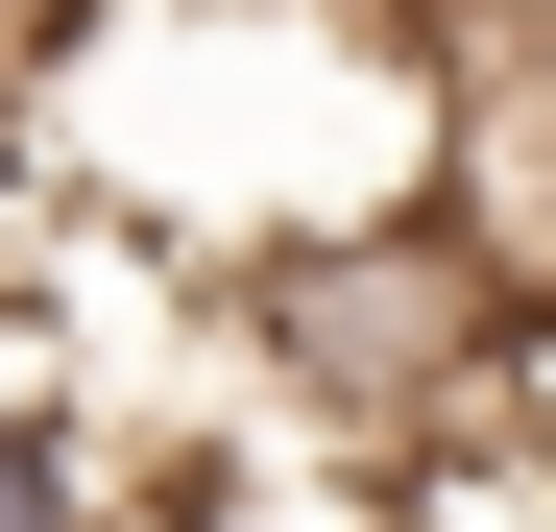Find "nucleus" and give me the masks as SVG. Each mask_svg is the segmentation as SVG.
<instances>
[{
  "mask_svg": "<svg viewBox=\"0 0 556 532\" xmlns=\"http://www.w3.org/2000/svg\"><path fill=\"white\" fill-rule=\"evenodd\" d=\"M0 532H122L98 508V460H73V411H49V364L0 339Z\"/></svg>",
  "mask_w": 556,
  "mask_h": 532,
  "instance_id": "1",
  "label": "nucleus"
}]
</instances>
